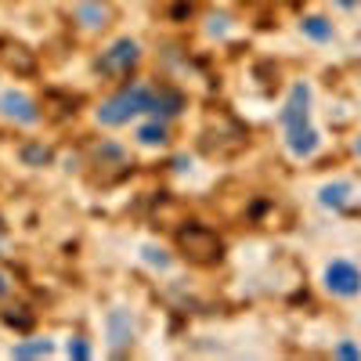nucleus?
<instances>
[{
  "mask_svg": "<svg viewBox=\"0 0 361 361\" xmlns=\"http://www.w3.org/2000/svg\"><path fill=\"white\" fill-rule=\"evenodd\" d=\"M156 109V90L145 87V83H134V87H123L119 94H112L102 109H98V123L105 127H123L137 112H148Z\"/></svg>",
  "mask_w": 361,
  "mask_h": 361,
  "instance_id": "1",
  "label": "nucleus"
},
{
  "mask_svg": "<svg viewBox=\"0 0 361 361\" xmlns=\"http://www.w3.org/2000/svg\"><path fill=\"white\" fill-rule=\"evenodd\" d=\"M137 44L130 40V37H123V40H116L105 54H102V62H98V69L102 73H109V76H127L134 66H137Z\"/></svg>",
  "mask_w": 361,
  "mask_h": 361,
  "instance_id": "2",
  "label": "nucleus"
},
{
  "mask_svg": "<svg viewBox=\"0 0 361 361\" xmlns=\"http://www.w3.org/2000/svg\"><path fill=\"white\" fill-rule=\"evenodd\" d=\"M325 286L336 296H357L361 293V271L350 260H333L325 267Z\"/></svg>",
  "mask_w": 361,
  "mask_h": 361,
  "instance_id": "3",
  "label": "nucleus"
},
{
  "mask_svg": "<svg viewBox=\"0 0 361 361\" xmlns=\"http://www.w3.org/2000/svg\"><path fill=\"white\" fill-rule=\"evenodd\" d=\"M180 246H185L195 260H217L221 257V238L206 228H188L180 231Z\"/></svg>",
  "mask_w": 361,
  "mask_h": 361,
  "instance_id": "4",
  "label": "nucleus"
},
{
  "mask_svg": "<svg viewBox=\"0 0 361 361\" xmlns=\"http://www.w3.org/2000/svg\"><path fill=\"white\" fill-rule=\"evenodd\" d=\"M307 105H311V87H307V83H296V87L289 90L286 109H282V127L293 130V127H300V123H307Z\"/></svg>",
  "mask_w": 361,
  "mask_h": 361,
  "instance_id": "5",
  "label": "nucleus"
},
{
  "mask_svg": "<svg viewBox=\"0 0 361 361\" xmlns=\"http://www.w3.org/2000/svg\"><path fill=\"white\" fill-rule=\"evenodd\" d=\"M0 109H4V116L18 119V123H37V109L33 102H29L25 94H15V90H8V94H0Z\"/></svg>",
  "mask_w": 361,
  "mask_h": 361,
  "instance_id": "6",
  "label": "nucleus"
},
{
  "mask_svg": "<svg viewBox=\"0 0 361 361\" xmlns=\"http://www.w3.org/2000/svg\"><path fill=\"white\" fill-rule=\"evenodd\" d=\"M289 137H286V145H289V152L293 156H311L314 148H318V134H314V127H307V123H300V127H293V130H286Z\"/></svg>",
  "mask_w": 361,
  "mask_h": 361,
  "instance_id": "7",
  "label": "nucleus"
},
{
  "mask_svg": "<svg viewBox=\"0 0 361 361\" xmlns=\"http://www.w3.org/2000/svg\"><path fill=\"white\" fill-rule=\"evenodd\" d=\"M76 18L83 25H90V29H98V25H105L109 8L102 4V0H80V4H76Z\"/></svg>",
  "mask_w": 361,
  "mask_h": 361,
  "instance_id": "8",
  "label": "nucleus"
},
{
  "mask_svg": "<svg viewBox=\"0 0 361 361\" xmlns=\"http://www.w3.org/2000/svg\"><path fill=\"white\" fill-rule=\"evenodd\" d=\"M109 336L116 347H123L130 336H134V325H130V314L127 311H112L109 314Z\"/></svg>",
  "mask_w": 361,
  "mask_h": 361,
  "instance_id": "9",
  "label": "nucleus"
},
{
  "mask_svg": "<svg viewBox=\"0 0 361 361\" xmlns=\"http://www.w3.org/2000/svg\"><path fill=\"white\" fill-rule=\"evenodd\" d=\"M300 25H304V33L311 40H333V22H325L322 15H311V18H304Z\"/></svg>",
  "mask_w": 361,
  "mask_h": 361,
  "instance_id": "10",
  "label": "nucleus"
},
{
  "mask_svg": "<svg viewBox=\"0 0 361 361\" xmlns=\"http://www.w3.org/2000/svg\"><path fill=\"white\" fill-rule=\"evenodd\" d=\"M347 192H350L347 180H336V185H325V188L318 192V202H322V206H343V202H347Z\"/></svg>",
  "mask_w": 361,
  "mask_h": 361,
  "instance_id": "11",
  "label": "nucleus"
},
{
  "mask_svg": "<svg viewBox=\"0 0 361 361\" xmlns=\"http://www.w3.org/2000/svg\"><path fill=\"white\" fill-rule=\"evenodd\" d=\"M137 137H141V145H163L166 141V127L163 123H145L137 130Z\"/></svg>",
  "mask_w": 361,
  "mask_h": 361,
  "instance_id": "12",
  "label": "nucleus"
},
{
  "mask_svg": "<svg viewBox=\"0 0 361 361\" xmlns=\"http://www.w3.org/2000/svg\"><path fill=\"white\" fill-rule=\"evenodd\" d=\"M15 357H40V354H51V343L47 340H33V343H18L11 350Z\"/></svg>",
  "mask_w": 361,
  "mask_h": 361,
  "instance_id": "13",
  "label": "nucleus"
},
{
  "mask_svg": "<svg viewBox=\"0 0 361 361\" xmlns=\"http://www.w3.org/2000/svg\"><path fill=\"white\" fill-rule=\"evenodd\" d=\"M145 260H148V264H159V267L170 264V257H166L163 250H156V246H145Z\"/></svg>",
  "mask_w": 361,
  "mask_h": 361,
  "instance_id": "14",
  "label": "nucleus"
},
{
  "mask_svg": "<svg viewBox=\"0 0 361 361\" xmlns=\"http://www.w3.org/2000/svg\"><path fill=\"white\" fill-rule=\"evenodd\" d=\"M29 163H47L51 159V152H47V148H25V152H22Z\"/></svg>",
  "mask_w": 361,
  "mask_h": 361,
  "instance_id": "15",
  "label": "nucleus"
},
{
  "mask_svg": "<svg viewBox=\"0 0 361 361\" xmlns=\"http://www.w3.org/2000/svg\"><path fill=\"white\" fill-rule=\"evenodd\" d=\"M69 354H73V357H90V347H87L83 340H76V343H69Z\"/></svg>",
  "mask_w": 361,
  "mask_h": 361,
  "instance_id": "16",
  "label": "nucleus"
},
{
  "mask_svg": "<svg viewBox=\"0 0 361 361\" xmlns=\"http://www.w3.org/2000/svg\"><path fill=\"white\" fill-rule=\"evenodd\" d=\"M340 357H361V350L354 347V343H340V350H336Z\"/></svg>",
  "mask_w": 361,
  "mask_h": 361,
  "instance_id": "17",
  "label": "nucleus"
},
{
  "mask_svg": "<svg viewBox=\"0 0 361 361\" xmlns=\"http://www.w3.org/2000/svg\"><path fill=\"white\" fill-rule=\"evenodd\" d=\"M340 4H343V8H354V0H340Z\"/></svg>",
  "mask_w": 361,
  "mask_h": 361,
  "instance_id": "18",
  "label": "nucleus"
},
{
  "mask_svg": "<svg viewBox=\"0 0 361 361\" xmlns=\"http://www.w3.org/2000/svg\"><path fill=\"white\" fill-rule=\"evenodd\" d=\"M354 148H357V156H361V137H357V145H354Z\"/></svg>",
  "mask_w": 361,
  "mask_h": 361,
  "instance_id": "19",
  "label": "nucleus"
}]
</instances>
